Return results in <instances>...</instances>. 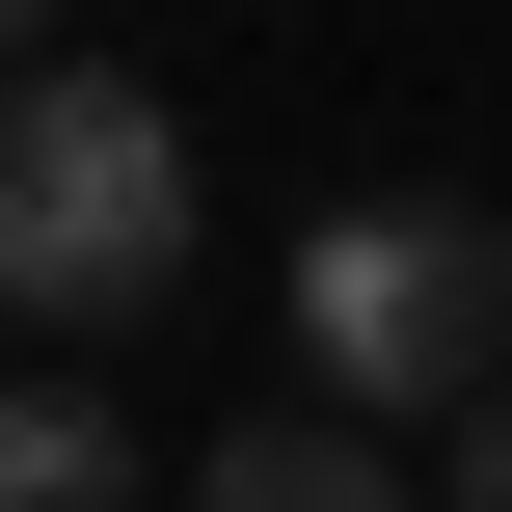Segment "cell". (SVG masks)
<instances>
[{
  "label": "cell",
  "instance_id": "obj_1",
  "mask_svg": "<svg viewBox=\"0 0 512 512\" xmlns=\"http://www.w3.org/2000/svg\"><path fill=\"white\" fill-rule=\"evenodd\" d=\"M162 270H189V108H162L135 54H27V81H0V297H27L54 351H108Z\"/></svg>",
  "mask_w": 512,
  "mask_h": 512
},
{
  "label": "cell",
  "instance_id": "obj_2",
  "mask_svg": "<svg viewBox=\"0 0 512 512\" xmlns=\"http://www.w3.org/2000/svg\"><path fill=\"white\" fill-rule=\"evenodd\" d=\"M297 405H351V432L512 405V216L486 189H351L297 243Z\"/></svg>",
  "mask_w": 512,
  "mask_h": 512
},
{
  "label": "cell",
  "instance_id": "obj_3",
  "mask_svg": "<svg viewBox=\"0 0 512 512\" xmlns=\"http://www.w3.org/2000/svg\"><path fill=\"white\" fill-rule=\"evenodd\" d=\"M189 512H405V432H351V405H270V432H216Z\"/></svg>",
  "mask_w": 512,
  "mask_h": 512
},
{
  "label": "cell",
  "instance_id": "obj_4",
  "mask_svg": "<svg viewBox=\"0 0 512 512\" xmlns=\"http://www.w3.org/2000/svg\"><path fill=\"white\" fill-rule=\"evenodd\" d=\"M135 486H162V432H135L108 378H27V405H0V512H135Z\"/></svg>",
  "mask_w": 512,
  "mask_h": 512
},
{
  "label": "cell",
  "instance_id": "obj_5",
  "mask_svg": "<svg viewBox=\"0 0 512 512\" xmlns=\"http://www.w3.org/2000/svg\"><path fill=\"white\" fill-rule=\"evenodd\" d=\"M432 486H459V512H512V405H459V459H432Z\"/></svg>",
  "mask_w": 512,
  "mask_h": 512
}]
</instances>
